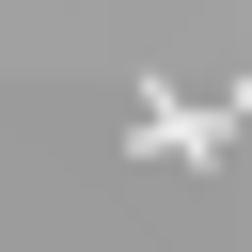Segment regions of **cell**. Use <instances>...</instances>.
Returning a JSON list of instances; mask_svg holds the SVG:
<instances>
[{
  "instance_id": "6da1fadb",
  "label": "cell",
  "mask_w": 252,
  "mask_h": 252,
  "mask_svg": "<svg viewBox=\"0 0 252 252\" xmlns=\"http://www.w3.org/2000/svg\"><path fill=\"white\" fill-rule=\"evenodd\" d=\"M142 158H220V110H189L173 79H142Z\"/></svg>"
}]
</instances>
